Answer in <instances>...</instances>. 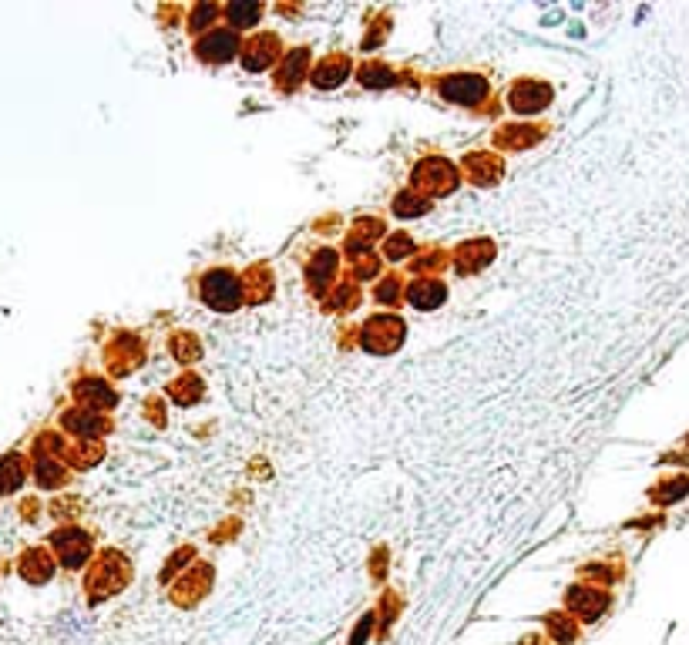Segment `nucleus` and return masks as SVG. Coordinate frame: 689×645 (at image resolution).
Here are the masks:
<instances>
[{
    "label": "nucleus",
    "instance_id": "21",
    "mask_svg": "<svg viewBox=\"0 0 689 645\" xmlns=\"http://www.w3.org/2000/svg\"><path fill=\"white\" fill-rule=\"evenodd\" d=\"M380 235H387L384 229V222L380 219H370V216H360L357 222H353V229H350V235H346V242H344V252H346V259H363V256H373L370 249H373V239H380Z\"/></svg>",
    "mask_w": 689,
    "mask_h": 645
},
{
    "label": "nucleus",
    "instance_id": "27",
    "mask_svg": "<svg viewBox=\"0 0 689 645\" xmlns=\"http://www.w3.org/2000/svg\"><path fill=\"white\" fill-rule=\"evenodd\" d=\"M101 457H105L101 440H74V444H64V454H61V461L74 471H91Z\"/></svg>",
    "mask_w": 689,
    "mask_h": 645
},
{
    "label": "nucleus",
    "instance_id": "24",
    "mask_svg": "<svg viewBox=\"0 0 689 645\" xmlns=\"http://www.w3.org/2000/svg\"><path fill=\"white\" fill-rule=\"evenodd\" d=\"M55 555L47 548H28L17 562V572L28 585H47L55 578Z\"/></svg>",
    "mask_w": 689,
    "mask_h": 645
},
{
    "label": "nucleus",
    "instance_id": "30",
    "mask_svg": "<svg viewBox=\"0 0 689 645\" xmlns=\"http://www.w3.org/2000/svg\"><path fill=\"white\" fill-rule=\"evenodd\" d=\"M430 199H424L421 192H413V189H400L394 195V202H390V212L397 216V219H421V216H428L430 212Z\"/></svg>",
    "mask_w": 689,
    "mask_h": 645
},
{
    "label": "nucleus",
    "instance_id": "46",
    "mask_svg": "<svg viewBox=\"0 0 689 645\" xmlns=\"http://www.w3.org/2000/svg\"><path fill=\"white\" fill-rule=\"evenodd\" d=\"M522 645H545V639H538V635H532V639H524Z\"/></svg>",
    "mask_w": 689,
    "mask_h": 645
},
{
    "label": "nucleus",
    "instance_id": "38",
    "mask_svg": "<svg viewBox=\"0 0 689 645\" xmlns=\"http://www.w3.org/2000/svg\"><path fill=\"white\" fill-rule=\"evenodd\" d=\"M413 249H417V242H413L407 233H390L384 239V256L390 262H400L407 259V256H413Z\"/></svg>",
    "mask_w": 689,
    "mask_h": 645
},
{
    "label": "nucleus",
    "instance_id": "3",
    "mask_svg": "<svg viewBox=\"0 0 689 645\" xmlns=\"http://www.w3.org/2000/svg\"><path fill=\"white\" fill-rule=\"evenodd\" d=\"M457 185H461V168H457L455 162L441 158V155L421 158V162L411 168V189L421 192L424 199H430V202L457 192Z\"/></svg>",
    "mask_w": 689,
    "mask_h": 645
},
{
    "label": "nucleus",
    "instance_id": "10",
    "mask_svg": "<svg viewBox=\"0 0 689 645\" xmlns=\"http://www.w3.org/2000/svg\"><path fill=\"white\" fill-rule=\"evenodd\" d=\"M612 595L599 585H572L566 591V608L575 622H599L608 612Z\"/></svg>",
    "mask_w": 689,
    "mask_h": 645
},
{
    "label": "nucleus",
    "instance_id": "11",
    "mask_svg": "<svg viewBox=\"0 0 689 645\" xmlns=\"http://www.w3.org/2000/svg\"><path fill=\"white\" fill-rule=\"evenodd\" d=\"M212 564L206 562H195L192 568H185L179 578H175V585H172V602L179 605V608H195V605L202 602L212 589Z\"/></svg>",
    "mask_w": 689,
    "mask_h": 645
},
{
    "label": "nucleus",
    "instance_id": "45",
    "mask_svg": "<svg viewBox=\"0 0 689 645\" xmlns=\"http://www.w3.org/2000/svg\"><path fill=\"white\" fill-rule=\"evenodd\" d=\"M397 608H400L397 598H394V595H387V598H384V629H387V625H390V622H394V615H397Z\"/></svg>",
    "mask_w": 689,
    "mask_h": 645
},
{
    "label": "nucleus",
    "instance_id": "39",
    "mask_svg": "<svg viewBox=\"0 0 689 645\" xmlns=\"http://www.w3.org/2000/svg\"><path fill=\"white\" fill-rule=\"evenodd\" d=\"M222 11L216 7V4H195L192 7V14H189V30L192 34H206V30H212V24H216V17H219Z\"/></svg>",
    "mask_w": 689,
    "mask_h": 645
},
{
    "label": "nucleus",
    "instance_id": "15",
    "mask_svg": "<svg viewBox=\"0 0 689 645\" xmlns=\"http://www.w3.org/2000/svg\"><path fill=\"white\" fill-rule=\"evenodd\" d=\"M549 135V124H532V122H515V124H501L495 132V149L501 151H528L541 145Z\"/></svg>",
    "mask_w": 689,
    "mask_h": 645
},
{
    "label": "nucleus",
    "instance_id": "20",
    "mask_svg": "<svg viewBox=\"0 0 689 645\" xmlns=\"http://www.w3.org/2000/svg\"><path fill=\"white\" fill-rule=\"evenodd\" d=\"M310 47H293V51H286L283 55V64H279V71H276V91L279 95H293L300 84L310 78Z\"/></svg>",
    "mask_w": 689,
    "mask_h": 645
},
{
    "label": "nucleus",
    "instance_id": "16",
    "mask_svg": "<svg viewBox=\"0 0 689 645\" xmlns=\"http://www.w3.org/2000/svg\"><path fill=\"white\" fill-rule=\"evenodd\" d=\"M61 427H64L74 440H101L105 434H111L108 417L95 411H84V407H71V411L61 413Z\"/></svg>",
    "mask_w": 689,
    "mask_h": 645
},
{
    "label": "nucleus",
    "instance_id": "28",
    "mask_svg": "<svg viewBox=\"0 0 689 645\" xmlns=\"http://www.w3.org/2000/svg\"><path fill=\"white\" fill-rule=\"evenodd\" d=\"M166 390H168V397L175 400L179 407H195V403H202V394H206V380H202L199 373H182L179 380H172Z\"/></svg>",
    "mask_w": 689,
    "mask_h": 645
},
{
    "label": "nucleus",
    "instance_id": "44",
    "mask_svg": "<svg viewBox=\"0 0 689 645\" xmlns=\"http://www.w3.org/2000/svg\"><path fill=\"white\" fill-rule=\"evenodd\" d=\"M145 420H149V424H155L158 430H162V427L168 424L166 407H162V400H158V397H149V400H145Z\"/></svg>",
    "mask_w": 689,
    "mask_h": 645
},
{
    "label": "nucleus",
    "instance_id": "41",
    "mask_svg": "<svg viewBox=\"0 0 689 645\" xmlns=\"http://www.w3.org/2000/svg\"><path fill=\"white\" fill-rule=\"evenodd\" d=\"M380 276V259L377 256H363V259L353 262V283H367V279H377Z\"/></svg>",
    "mask_w": 689,
    "mask_h": 645
},
{
    "label": "nucleus",
    "instance_id": "37",
    "mask_svg": "<svg viewBox=\"0 0 689 645\" xmlns=\"http://www.w3.org/2000/svg\"><path fill=\"white\" fill-rule=\"evenodd\" d=\"M444 266H451V252L447 249H428L421 259H413V273L417 276H430V273H441Z\"/></svg>",
    "mask_w": 689,
    "mask_h": 645
},
{
    "label": "nucleus",
    "instance_id": "40",
    "mask_svg": "<svg viewBox=\"0 0 689 645\" xmlns=\"http://www.w3.org/2000/svg\"><path fill=\"white\" fill-rule=\"evenodd\" d=\"M619 575H622L619 564H612V568H608V562H592V564H585V568H582V578L599 581V589H606V585H612V581H619Z\"/></svg>",
    "mask_w": 689,
    "mask_h": 645
},
{
    "label": "nucleus",
    "instance_id": "12",
    "mask_svg": "<svg viewBox=\"0 0 689 645\" xmlns=\"http://www.w3.org/2000/svg\"><path fill=\"white\" fill-rule=\"evenodd\" d=\"M551 98H555V91H551L549 81H541V78H518L508 91V108L515 115H541L551 105Z\"/></svg>",
    "mask_w": 689,
    "mask_h": 645
},
{
    "label": "nucleus",
    "instance_id": "6",
    "mask_svg": "<svg viewBox=\"0 0 689 645\" xmlns=\"http://www.w3.org/2000/svg\"><path fill=\"white\" fill-rule=\"evenodd\" d=\"M145 363V340L132 330H118L105 346V367L111 377H128Z\"/></svg>",
    "mask_w": 689,
    "mask_h": 645
},
{
    "label": "nucleus",
    "instance_id": "7",
    "mask_svg": "<svg viewBox=\"0 0 689 645\" xmlns=\"http://www.w3.org/2000/svg\"><path fill=\"white\" fill-rule=\"evenodd\" d=\"M51 548H55L57 562L64 564V568H84V564L91 562V555H95V538L88 535L84 528L64 524V528H57L55 535H51Z\"/></svg>",
    "mask_w": 689,
    "mask_h": 645
},
{
    "label": "nucleus",
    "instance_id": "9",
    "mask_svg": "<svg viewBox=\"0 0 689 645\" xmlns=\"http://www.w3.org/2000/svg\"><path fill=\"white\" fill-rule=\"evenodd\" d=\"M283 55H286V51H283L279 34H273V30H262V34H252V38L239 47V64H242L249 74H262V71L273 68Z\"/></svg>",
    "mask_w": 689,
    "mask_h": 645
},
{
    "label": "nucleus",
    "instance_id": "43",
    "mask_svg": "<svg viewBox=\"0 0 689 645\" xmlns=\"http://www.w3.org/2000/svg\"><path fill=\"white\" fill-rule=\"evenodd\" d=\"M373 629H377V612H367V615L360 618L357 629H353V635H350V645H363L373 635Z\"/></svg>",
    "mask_w": 689,
    "mask_h": 645
},
{
    "label": "nucleus",
    "instance_id": "36",
    "mask_svg": "<svg viewBox=\"0 0 689 645\" xmlns=\"http://www.w3.org/2000/svg\"><path fill=\"white\" fill-rule=\"evenodd\" d=\"M373 300L380 302V306H400V300H404V283H400V276L397 273L384 276V279L377 283V289H373Z\"/></svg>",
    "mask_w": 689,
    "mask_h": 645
},
{
    "label": "nucleus",
    "instance_id": "22",
    "mask_svg": "<svg viewBox=\"0 0 689 645\" xmlns=\"http://www.w3.org/2000/svg\"><path fill=\"white\" fill-rule=\"evenodd\" d=\"M404 300L411 302L413 310L430 313V310L444 306V300H447V286H444L438 276H417L411 286H407V296H404Z\"/></svg>",
    "mask_w": 689,
    "mask_h": 645
},
{
    "label": "nucleus",
    "instance_id": "18",
    "mask_svg": "<svg viewBox=\"0 0 689 645\" xmlns=\"http://www.w3.org/2000/svg\"><path fill=\"white\" fill-rule=\"evenodd\" d=\"M461 168H464V179L471 185H498L501 175H505V158L495 155V151H471L461 158Z\"/></svg>",
    "mask_w": 689,
    "mask_h": 645
},
{
    "label": "nucleus",
    "instance_id": "31",
    "mask_svg": "<svg viewBox=\"0 0 689 645\" xmlns=\"http://www.w3.org/2000/svg\"><path fill=\"white\" fill-rule=\"evenodd\" d=\"M357 81L363 88H373V91H380V88H394L397 84V71L384 64V61H367V64H360L357 68Z\"/></svg>",
    "mask_w": 689,
    "mask_h": 645
},
{
    "label": "nucleus",
    "instance_id": "5",
    "mask_svg": "<svg viewBox=\"0 0 689 645\" xmlns=\"http://www.w3.org/2000/svg\"><path fill=\"white\" fill-rule=\"evenodd\" d=\"M434 91L447 105H461V108H481L491 98V84L484 74H471V71H457V74H441L434 81Z\"/></svg>",
    "mask_w": 689,
    "mask_h": 645
},
{
    "label": "nucleus",
    "instance_id": "32",
    "mask_svg": "<svg viewBox=\"0 0 689 645\" xmlns=\"http://www.w3.org/2000/svg\"><path fill=\"white\" fill-rule=\"evenodd\" d=\"M545 629H549L555 645H572L579 639V622L568 615V612H549V615H545Z\"/></svg>",
    "mask_w": 689,
    "mask_h": 645
},
{
    "label": "nucleus",
    "instance_id": "2",
    "mask_svg": "<svg viewBox=\"0 0 689 645\" xmlns=\"http://www.w3.org/2000/svg\"><path fill=\"white\" fill-rule=\"evenodd\" d=\"M199 300L206 302L208 310L216 313H235L242 306V279L235 276V269L229 266H216V269H206L199 276Z\"/></svg>",
    "mask_w": 689,
    "mask_h": 645
},
{
    "label": "nucleus",
    "instance_id": "19",
    "mask_svg": "<svg viewBox=\"0 0 689 645\" xmlns=\"http://www.w3.org/2000/svg\"><path fill=\"white\" fill-rule=\"evenodd\" d=\"M495 256L498 249L491 239H468V242H461V246L451 252V262H455V269L461 276H471L488 269V266L495 262Z\"/></svg>",
    "mask_w": 689,
    "mask_h": 645
},
{
    "label": "nucleus",
    "instance_id": "34",
    "mask_svg": "<svg viewBox=\"0 0 689 645\" xmlns=\"http://www.w3.org/2000/svg\"><path fill=\"white\" fill-rule=\"evenodd\" d=\"M357 302H360L357 283L346 279V283H336V286H333V293L327 296V310H330V313H350Z\"/></svg>",
    "mask_w": 689,
    "mask_h": 645
},
{
    "label": "nucleus",
    "instance_id": "23",
    "mask_svg": "<svg viewBox=\"0 0 689 645\" xmlns=\"http://www.w3.org/2000/svg\"><path fill=\"white\" fill-rule=\"evenodd\" d=\"M239 279H242V300L246 302L256 306V302L273 300L276 276H273V269H269V262H252Z\"/></svg>",
    "mask_w": 689,
    "mask_h": 645
},
{
    "label": "nucleus",
    "instance_id": "26",
    "mask_svg": "<svg viewBox=\"0 0 689 645\" xmlns=\"http://www.w3.org/2000/svg\"><path fill=\"white\" fill-rule=\"evenodd\" d=\"M262 14H266V4H259V0H233L225 11H222V17L229 21L225 28L229 30H249V28H256L262 21Z\"/></svg>",
    "mask_w": 689,
    "mask_h": 645
},
{
    "label": "nucleus",
    "instance_id": "8",
    "mask_svg": "<svg viewBox=\"0 0 689 645\" xmlns=\"http://www.w3.org/2000/svg\"><path fill=\"white\" fill-rule=\"evenodd\" d=\"M71 397L78 400V407L105 413V417L118 407V390H115L105 377H98V373H84L81 380H74V384H71Z\"/></svg>",
    "mask_w": 689,
    "mask_h": 645
},
{
    "label": "nucleus",
    "instance_id": "25",
    "mask_svg": "<svg viewBox=\"0 0 689 645\" xmlns=\"http://www.w3.org/2000/svg\"><path fill=\"white\" fill-rule=\"evenodd\" d=\"M34 480L44 491H57L68 484V464L61 457H47V454H34Z\"/></svg>",
    "mask_w": 689,
    "mask_h": 645
},
{
    "label": "nucleus",
    "instance_id": "14",
    "mask_svg": "<svg viewBox=\"0 0 689 645\" xmlns=\"http://www.w3.org/2000/svg\"><path fill=\"white\" fill-rule=\"evenodd\" d=\"M239 34L229 28H212L206 30L199 41H195V57L202 61V64H225V61H233L239 55Z\"/></svg>",
    "mask_w": 689,
    "mask_h": 645
},
{
    "label": "nucleus",
    "instance_id": "42",
    "mask_svg": "<svg viewBox=\"0 0 689 645\" xmlns=\"http://www.w3.org/2000/svg\"><path fill=\"white\" fill-rule=\"evenodd\" d=\"M195 558V548H182V551H175L172 558H168V564L162 568V581H172V578L179 575L182 568H185V562H192Z\"/></svg>",
    "mask_w": 689,
    "mask_h": 645
},
{
    "label": "nucleus",
    "instance_id": "35",
    "mask_svg": "<svg viewBox=\"0 0 689 645\" xmlns=\"http://www.w3.org/2000/svg\"><path fill=\"white\" fill-rule=\"evenodd\" d=\"M686 495H689V478H669L662 480L659 488L649 491V497H652L656 505H673V501H679V497Z\"/></svg>",
    "mask_w": 689,
    "mask_h": 645
},
{
    "label": "nucleus",
    "instance_id": "4",
    "mask_svg": "<svg viewBox=\"0 0 689 645\" xmlns=\"http://www.w3.org/2000/svg\"><path fill=\"white\" fill-rule=\"evenodd\" d=\"M404 336H407V323H404L397 313L370 316V319H363V327H360V333H357L360 350H367V353H373V357H390V353H397L400 344H404Z\"/></svg>",
    "mask_w": 689,
    "mask_h": 645
},
{
    "label": "nucleus",
    "instance_id": "33",
    "mask_svg": "<svg viewBox=\"0 0 689 645\" xmlns=\"http://www.w3.org/2000/svg\"><path fill=\"white\" fill-rule=\"evenodd\" d=\"M168 350H172V357L179 360L182 367H185V363H199V360H202V340H199L195 333H189V330L172 333V340H168Z\"/></svg>",
    "mask_w": 689,
    "mask_h": 645
},
{
    "label": "nucleus",
    "instance_id": "13",
    "mask_svg": "<svg viewBox=\"0 0 689 645\" xmlns=\"http://www.w3.org/2000/svg\"><path fill=\"white\" fill-rule=\"evenodd\" d=\"M336 269H340V256L333 249H317L310 262H306V289L317 296V300H327L330 289L336 286Z\"/></svg>",
    "mask_w": 689,
    "mask_h": 645
},
{
    "label": "nucleus",
    "instance_id": "29",
    "mask_svg": "<svg viewBox=\"0 0 689 645\" xmlns=\"http://www.w3.org/2000/svg\"><path fill=\"white\" fill-rule=\"evenodd\" d=\"M24 480H28V461H24V454H7V457H0V495H14V491H21Z\"/></svg>",
    "mask_w": 689,
    "mask_h": 645
},
{
    "label": "nucleus",
    "instance_id": "1",
    "mask_svg": "<svg viewBox=\"0 0 689 645\" xmlns=\"http://www.w3.org/2000/svg\"><path fill=\"white\" fill-rule=\"evenodd\" d=\"M135 568L128 562V555H122L118 548H105L95 558V564L88 568L84 578V591H88V602L98 605L105 598H115L118 591H124V585H132Z\"/></svg>",
    "mask_w": 689,
    "mask_h": 645
},
{
    "label": "nucleus",
    "instance_id": "17",
    "mask_svg": "<svg viewBox=\"0 0 689 645\" xmlns=\"http://www.w3.org/2000/svg\"><path fill=\"white\" fill-rule=\"evenodd\" d=\"M350 71H353V61H350V55H340V51H333V55L319 57L317 64L310 68V78H306V81L313 84L317 91H333V88H340V84L350 78Z\"/></svg>",
    "mask_w": 689,
    "mask_h": 645
}]
</instances>
